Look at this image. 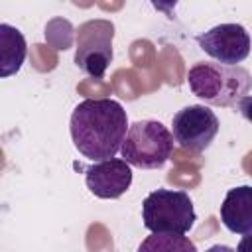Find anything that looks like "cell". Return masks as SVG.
<instances>
[{
	"label": "cell",
	"instance_id": "7",
	"mask_svg": "<svg viewBox=\"0 0 252 252\" xmlns=\"http://www.w3.org/2000/svg\"><path fill=\"white\" fill-rule=\"evenodd\" d=\"M199 47L217 63L238 65L250 55L252 39L240 24H220L197 35Z\"/></svg>",
	"mask_w": 252,
	"mask_h": 252
},
{
	"label": "cell",
	"instance_id": "1",
	"mask_svg": "<svg viewBox=\"0 0 252 252\" xmlns=\"http://www.w3.org/2000/svg\"><path fill=\"white\" fill-rule=\"evenodd\" d=\"M128 116L114 98H85L71 114V138L79 154L93 161L112 159L128 134Z\"/></svg>",
	"mask_w": 252,
	"mask_h": 252
},
{
	"label": "cell",
	"instance_id": "13",
	"mask_svg": "<svg viewBox=\"0 0 252 252\" xmlns=\"http://www.w3.org/2000/svg\"><path fill=\"white\" fill-rule=\"evenodd\" d=\"M236 252H252V232L242 234V240L238 242Z\"/></svg>",
	"mask_w": 252,
	"mask_h": 252
},
{
	"label": "cell",
	"instance_id": "4",
	"mask_svg": "<svg viewBox=\"0 0 252 252\" xmlns=\"http://www.w3.org/2000/svg\"><path fill=\"white\" fill-rule=\"evenodd\" d=\"M142 220L150 232L187 234L195 220L193 201L185 191L156 189L142 203Z\"/></svg>",
	"mask_w": 252,
	"mask_h": 252
},
{
	"label": "cell",
	"instance_id": "10",
	"mask_svg": "<svg viewBox=\"0 0 252 252\" xmlns=\"http://www.w3.org/2000/svg\"><path fill=\"white\" fill-rule=\"evenodd\" d=\"M28 55V43L20 30L0 24V77L16 75Z\"/></svg>",
	"mask_w": 252,
	"mask_h": 252
},
{
	"label": "cell",
	"instance_id": "3",
	"mask_svg": "<svg viewBox=\"0 0 252 252\" xmlns=\"http://www.w3.org/2000/svg\"><path fill=\"white\" fill-rule=\"evenodd\" d=\"M173 134L158 120H138L130 124L120 156L140 169H159L173 154Z\"/></svg>",
	"mask_w": 252,
	"mask_h": 252
},
{
	"label": "cell",
	"instance_id": "9",
	"mask_svg": "<svg viewBox=\"0 0 252 252\" xmlns=\"http://www.w3.org/2000/svg\"><path fill=\"white\" fill-rule=\"evenodd\" d=\"M220 220L234 234L252 232V185L228 189L220 205Z\"/></svg>",
	"mask_w": 252,
	"mask_h": 252
},
{
	"label": "cell",
	"instance_id": "6",
	"mask_svg": "<svg viewBox=\"0 0 252 252\" xmlns=\"http://www.w3.org/2000/svg\"><path fill=\"white\" fill-rule=\"evenodd\" d=\"M173 140L179 148L201 154L219 134V118L205 104H189L173 116Z\"/></svg>",
	"mask_w": 252,
	"mask_h": 252
},
{
	"label": "cell",
	"instance_id": "2",
	"mask_svg": "<svg viewBox=\"0 0 252 252\" xmlns=\"http://www.w3.org/2000/svg\"><path fill=\"white\" fill-rule=\"evenodd\" d=\"M189 89L195 96L213 106H236L252 89V75L240 65L199 61L187 73Z\"/></svg>",
	"mask_w": 252,
	"mask_h": 252
},
{
	"label": "cell",
	"instance_id": "8",
	"mask_svg": "<svg viewBox=\"0 0 252 252\" xmlns=\"http://www.w3.org/2000/svg\"><path fill=\"white\" fill-rule=\"evenodd\" d=\"M132 165L122 158L96 161L85 169L89 191L98 199H118L132 185Z\"/></svg>",
	"mask_w": 252,
	"mask_h": 252
},
{
	"label": "cell",
	"instance_id": "5",
	"mask_svg": "<svg viewBox=\"0 0 252 252\" xmlns=\"http://www.w3.org/2000/svg\"><path fill=\"white\" fill-rule=\"evenodd\" d=\"M114 24L110 20H89L77 30V49H75V65L89 77L102 79L114 53Z\"/></svg>",
	"mask_w": 252,
	"mask_h": 252
},
{
	"label": "cell",
	"instance_id": "11",
	"mask_svg": "<svg viewBox=\"0 0 252 252\" xmlns=\"http://www.w3.org/2000/svg\"><path fill=\"white\" fill-rule=\"evenodd\" d=\"M138 252H197V248L185 234L152 232L142 240Z\"/></svg>",
	"mask_w": 252,
	"mask_h": 252
},
{
	"label": "cell",
	"instance_id": "12",
	"mask_svg": "<svg viewBox=\"0 0 252 252\" xmlns=\"http://www.w3.org/2000/svg\"><path fill=\"white\" fill-rule=\"evenodd\" d=\"M236 108H238V112H240L248 122H252V94H246L244 98H240L238 104H236Z\"/></svg>",
	"mask_w": 252,
	"mask_h": 252
},
{
	"label": "cell",
	"instance_id": "14",
	"mask_svg": "<svg viewBox=\"0 0 252 252\" xmlns=\"http://www.w3.org/2000/svg\"><path fill=\"white\" fill-rule=\"evenodd\" d=\"M205 252H236V250H234V248H230V246H224V244H215V246L207 248Z\"/></svg>",
	"mask_w": 252,
	"mask_h": 252
}]
</instances>
